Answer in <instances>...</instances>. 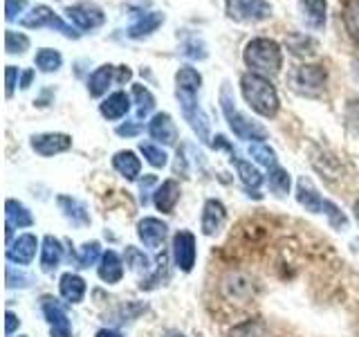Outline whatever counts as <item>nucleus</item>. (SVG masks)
<instances>
[{"label":"nucleus","instance_id":"nucleus-55","mask_svg":"<svg viewBox=\"0 0 359 337\" xmlns=\"http://www.w3.org/2000/svg\"><path fill=\"white\" fill-rule=\"evenodd\" d=\"M357 77H359V63H357Z\"/></svg>","mask_w":359,"mask_h":337},{"label":"nucleus","instance_id":"nucleus-2","mask_svg":"<svg viewBox=\"0 0 359 337\" xmlns=\"http://www.w3.org/2000/svg\"><path fill=\"white\" fill-rule=\"evenodd\" d=\"M241 90H243L247 106H250L254 112H258L261 117H274L278 112V108H280L278 93L267 77L247 72L241 77Z\"/></svg>","mask_w":359,"mask_h":337},{"label":"nucleus","instance_id":"nucleus-10","mask_svg":"<svg viewBox=\"0 0 359 337\" xmlns=\"http://www.w3.org/2000/svg\"><path fill=\"white\" fill-rule=\"evenodd\" d=\"M173 258L182 272H191L196 265V239L187 230H180L173 236Z\"/></svg>","mask_w":359,"mask_h":337},{"label":"nucleus","instance_id":"nucleus-50","mask_svg":"<svg viewBox=\"0 0 359 337\" xmlns=\"http://www.w3.org/2000/svg\"><path fill=\"white\" fill-rule=\"evenodd\" d=\"M130 77H133V72L128 70L126 65H121V67H119V74H117V84H123V81H128Z\"/></svg>","mask_w":359,"mask_h":337},{"label":"nucleus","instance_id":"nucleus-1","mask_svg":"<svg viewBox=\"0 0 359 337\" xmlns=\"http://www.w3.org/2000/svg\"><path fill=\"white\" fill-rule=\"evenodd\" d=\"M243 61L254 74L274 77L283 67V52H280V45L274 39L258 37L245 45Z\"/></svg>","mask_w":359,"mask_h":337},{"label":"nucleus","instance_id":"nucleus-40","mask_svg":"<svg viewBox=\"0 0 359 337\" xmlns=\"http://www.w3.org/2000/svg\"><path fill=\"white\" fill-rule=\"evenodd\" d=\"M126 265H130V270H135V272H149L151 261L137 247H126Z\"/></svg>","mask_w":359,"mask_h":337},{"label":"nucleus","instance_id":"nucleus-49","mask_svg":"<svg viewBox=\"0 0 359 337\" xmlns=\"http://www.w3.org/2000/svg\"><path fill=\"white\" fill-rule=\"evenodd\" d=\"M5 319H7V324H5V333H7V335H11V333H14V331L18 329V326H20V319H18L16 315L11 312V310H7Z\"/></svg>","mask_w":359,"mask_h":337},{"label":"nucleus","instance_id":"nucleus-24","mask_svg":"<svg viewBox=\"0 0 359 337\" xmlns=\"http://www.w3.org/2000/svg\"><path fill=\"white\" fill-rule=\"evenodd\" d=\"M112 166H115V171L121 173L126 180H137L140 171H142V162L140 157L135 155L133 151H119L112 157Z\"/></svg>","mask_w":359,"mask_h":337},{"label":"nucleus","instance_id":"nucleus-34","mask_svg":"<svg viewBox=\"0 0 359 337\" xmlns=\"http://www.w3.org/2000/svg\"><path fill=\"white\" fill-rule=\"evenodd\" d=\"M72 256L76 258L79 267H90V265H95L99 261V256H104V254H101V245L97 241H93V243H86L83 247H79L76 254L70 252V258Z\"/></svg>","mask_w":359,"mask_h":337},{"label":"nucleus","instance_id":"nucleus-36","mask_svg":"<svg viewBox=\"0 0 359 337\" xmlns=\"http://www.w3.org/2000/svg\"><path fill=\"white\" fill-rule=\"evenodd\" d=\"M250 155L254 157L258 164H263L267 168L276 166V153H274L272 146L265 144V142H252L250 144Z\"/></svg>","mask_w":359,"mask_h":337},{"label":"nucleus","instance_id":"nucleus-23","mask_svg":"<svg viewBox=\"0 0 359 337\" xmlns=\"http://www.w3.org/2000/svg\"><path fill=\"white\" fill-rule=\"evenodd\" d=\"M164 20H166V16L162 14V11H149V14L140 16V20L133 22V25L128 27V37L130 39H144V37H149V34H153L157 27L162 25Z\"/></svg>","mask_w":359,"mask_h":337},{"label":"nucleus","instance_id":"nucleus-9","mask_svg":"<svg viewBox=\"0 0 359 337\" xmlns=\"http://www.w3.org/2000/svg\"><path fill=\"white\" fill-rule=\"evenodd\" d=\"M65 16L70 18L79 29H83V32L97 29V27L104 25V20H106L101 7H97L93 3H76V5H70V7L65 9Z\"/></svg>","mask_w":359,"mask_h":337},{"label":"nucleus","instance_id":"nucleus-33","mask_svg":"<svg viewBox=\"0 0 359 337\" xmlns=\"http://www.w3.org/2000/svg\"><path fill=\"white\" fill-rule=\"evenodd\" d=\"M34 63H36V67L43 72H56L61 67V63H63V56L56 50H52V48H43V50L36 52V59H34Z\"/></svg>","mask_w":359,"mask_h":337},{"label":"nucleus","instance_id":"nucleus-4","mask_svg":"<svg viewBox=\"0 0 359 337\" xmlns=\"http://www.w3.org/2000/svg\"><path fill=\"white\" fill-rule=\"evenodd\" d=\"M325 67L323 65H299L290 74V88L303 97H319L325 90Z\"/></svg>","mask_w":359,"mask_h":337},{"label":"nucleus","instance_id":"nucleus-20","mask_svg":"<svg viewBox=\"0 0 359 337\" xmlns=\"http://www.w3.org/2000/svg\"><path fill=\"white\" fill-rule=\"evenodd\" d=\"M297 200L301 207H306L312 213H321L323 211V198L319 196V191L314 189V185L310 183L308 178H299V185H297Z\"/></svg>","mask_w":359,"mask_h":337},{"label":"nucleus","instance_id":"nucleus-51","mask_svg":"<svg viewBox=\"0 0 359 337\" xmlns=\"http://www.w3.org/2000/svg\"><path fill=\"white\" fill-rule=\"evenodd\" d=\"M32 79H34V70L22 72V79H20V88H22V90H27V88H29V84H32Z\"/></svg>","mask_w":359,"mask_h":337},{"label":"nucleus","instance_id":"nucleus-47","mask_svg":"<svg viewBox=\"0 0 359 337\" xmlns=\"http://www.w3.org/2000/svg\"><path fill=\"white\" fill-rule=\"evenodd\" d=\"M142 131L140 124H121V126H117V135H121V138H135Z\"/></svg>","mask_w":359,"mask_h":337},{"label":"nucleus","instance_id":"nucleus-52","mask_svg":"<svg viewBox=\"0 0 359 337\" xmlns=\"http://www.w3.org/2000/svg\"><path fill=\"white\" fill-rule=\"evenodd\" d=\"M97 337H121L117 331H110V329H101L99 333H97Z\"/></svg>","mask_w":359,"mask_h":337},{"label":"nucleus","instance_id":"nucleus-6","mask_svg":"<svg viewBox=\"0 0 359 337\" xmlns=\"http://www.w3.org/2000/svg\"><path fill=\"white\" fill-rule=\"evenodd\" d=\"M227 16L236 22H261L272 16L267 0H224Z\"/></svg>","mask_w":359,"mask_h":337},{"label":"nucleus","instance_id":"nucleus-31","mask_svg":"<svg viewBox=\"0 0 359 337\" xmlns=\"http://www.w3.org/2000/svg\"><path fill=\"white\" fill-rule=\"evenodd\" d=\"M133 97H135V104H137V119H146L151 115V110L155 108V97L151 95V90L142 84L133 86Z\"/></svg>","mask_w":359,"mask_h":337},{"label":"nucleus","instance_id":"nucleus-19","mask_svg":"<svg viewBox=\"0 0 359 337\" xmlns=\"http://www.w3.org/2000/svg\"><path fill=\"white\" fill-rule=\"evenodd\" d=\"M63 261V247L61 241L54 239V236H45L43 247H41V270L43 272H54L56 267Z\"/></svg>","mask_w":359,"mask_h":337},{"label":"nucleus","instance_id":"nucleus-28","mask_svg":"<svg viewBox=\"0 0 359 337\" xmlns=\"http://www.w3.org/2000/svg\"><path fill=\"white\" fill-rule=\"evenodd\" d=\"M59 207L63 209L65 218H70L74 225H88L90 223L88 211L79 200H74L70 196H59Z\"/></svg>","mask_w":359,"mask_h":337},{"label":"nucleus","instance_id":"nucleus-7","mask_svg":"<svg viewBox=\"0 0 359 337\" xmlns=\"http://www.w3.org/2000/svg\"><path fill=\"white\" fill-rule=\"evenodd\" d=\"M20 25L22 27H50V29H56V32H61L63 37L67 39H79L81 37V32H76L74 27H70L63 18H59L54 14V11L50 7H45V5H39V7H34L27 16H22L20 18Z\"/></svg>","mask_w":359,"mask_h":337},{"label":"nucleus","instance_id":"nucleus-37","mask_svg":"<svg viewBox=\"0 0 359 337\" xmlns=\"http://www.w3.org/2000/svg\"><path fill=\"white\" fill-rule=\"evenodd\" d=\"M29 48V39L22 32L7 29L5 32V50L7 54H22Z\"/></svg>","mask_w":359,"mask_h":337},{"label":"nucleus","instance_id":"nucleus-32","mask_svg":"<svg viewBox=\"0 0 359 337\" xmlns=\"http://www.w3.org/2000/svg\"><path fill=\"white\" fill-rule=\"evenodd\" d=\"M344 25L348 37L359 43V0H348L344 7Z\"/></svg>","mask_w":359,"mask_h":337},{"label":"nucleus","instance_id":"nucleus-16","mask_svg":"<svg viewBox=\"0 0 359 337\" xmlns=\"http://www.w3.org/2000/svg\"><path fill=\"white\" fill-rule=\"evenodd\" d=\"M149 133L153 140L162 142V144H175V140H177V128H175L171 115H166V112H157V115L151 119Z\"/></svg>","mask_w":359,"mask_h":337},{"label":"nucleus","instance_id":"nucleus-11","mask_svg":"<svg viewBox=\"0 0 359 337\" xmlns=\"http://www.w3.org/2000/svg\"><path fill=\"white\" fill-rule=\"evenodd\" d=\"M72 146V138L65 133H41L32 138V149L43 157L63 153Z\"/></svg>","mask_w":359,"mask_h":337},{"label":"nucleus","instance_id":"nucleus-13","mask_svg":"<svg viewBox=\"0 0 359 337\" xmlns=\"http://www.w3.org/2000/svg\"><path fill=\"white\" fill-rule=\"evenodd\" d=\"M36 247L39 241L34 234H20L16 241H11L7 247V258L11 263H18V265H27L34 261L36 256Z\"/></svg>","mask_w":359,"mask_h":337},{"label":"nucleus","instance_id":"nucleus-53","mask_svg":"<svg viewBox=\"0 0 359 337\" xmlns=\"http://www.w3.org/2000/svg\"><path fill=\"white\" fill-rule=\"evenodd\" d=\"M162 337H187L184 333H180V331H168V333H164Z\"/></svg>","mask_w":359,"mask_h":337},{"label":"nucleus","instance_id":"nucleus-45","mask_svg":"<svg viewBox=\"0 0 359 337\" xmlns=\"http://www.w3.org/2000/svg\"><path fill=\"white\" fill-rule=\"evenodd\" d=\"M5 84H7L5 95H7V99H9L11 95H14L16 86H18V67H16V65H7V67H5Z\"/></svg>","mask_w":359,"mask_h":337},{"label":"nucleus","instance_id":"nucleus-48","mask_svg":"<svg viewBox=\"0 0 359 337\" xmlns=\"http://www.w3.org/2000/svg\"><path fill=\"white\" fill-rule=\"evenodd\" d=\"M157 183V178L155 176H146L142 183H140V187H142V205H146L149 202V198H146V194H149V189L153 187Z\"/></svg>","mask_w":359,"mask_h":337},{"label":"nucleus","instance_id":"nucleus-30","mask_svg":"<svg viewBox=\"0 0 359 337\" xmlns=\"http://www.w3.org/2000/svg\"><path fill=\"white\" fill-rule=\"evenodd\" d=\"M229 337H269L267 324L263 319H247L229 331Z\"/></svg>","mask_w":359,"mask_h":337},{"label":"nucleus","instance_id":"nucleus-21","mask_svg":"<svg viewBox=\"0 0 359 337\" xmlns=\"http://www.w3.org/2000/svg\"><path fill=\"white\" fill-rule=\"evenodd\" d=\"M99 279L101 281H106V284H117V281H121L123 277V261L119 258L117 252H104V256H101V261H99Z\"/></svg>","mask_w":359,"mask_h":337},{"label":"nucleus","instance_id":"nucleus-35","mask_svg":"<svg viewBox=\"0 0 359 337\" xmlns=\"http://www.w3.org/2000/svg\"><path fill=\"white\" fill-rule=\"evenodd\" d=\"M267 185L276 196H285L290 191V173L280 166H272L267 173Z\"/></svg>","mask_w":359,"mask_h":337},{"label":"nucleus","instance_id":"nucleus-39","mask_svg":"<svg viewBox=\"0 0 359 337\" xmlns=\"http://www.w3.org/2000/svg\"><path fill=\"white\" fill-rule=\"evenodd\" d=\"M140 151L144 153V157L149 160V164H153V166H166V162H168V155L164 153V149L162 146H155V144H151V142H142L140 144Z\"/></svg>","mask_w":359,"mask_h":337},{"label":"nucleus","instance_id":"nucleus-42","mask_svg":"<svg viewBox=\"0 0 359 337\" xmlns=\"http://www.w3.org/2000/svg\"><path fill=\"white\" fill-rule=\"evenodd\" d=\"M323 211H325V216L330 218L332 227H346L348 218L344 216V213H341L339 209H337V205H332V202L325 200V202H323Z\"/></svg>","mask_w":359,"mask_h":337},{"label":"nucleus","instance_id":"nucleus-43","mask_svg":"<svg viewBox=\"0 0 359 337\" xmlns=\"http://www.w3.org/2000/svg\"><path fill=\"white\" fill-rule=\"evenodd\" d=\"M346 121H348V126H351L359 135V99L348 101V106H346Z\"/></svg>","mask_w":359,"mask_h":337},{"label":"nucleus","instance_id":"nucleus-3","mask_svg":"<svg viewBox=\"0 0 359 337\" xmlns=\"http://www.w3.org/2000/svg\"><path fill=\"white\" fill-rule=\"evenodd\" d=\"M220 104H222V112L224 117L229 121V128L233 131V135H238L241 140H252V142H263L267 138V131L261 124L252 121L247 115L236 108V101L229 93L227 84L222 86V93H220Z\"/></svg>","mask_w":359,"mask_h":337},{"label":"nucleus","instance_id":"nucleus-44","mask_svg":"<svg viewBox=\"0 0 359 337\" xmlns=\"http://www.w3.org/2000/svg\"><path fill=\"white\" fill-rule=\"evenodd\" d=\"M27 7V0H5V18L16 20L18 14H22Z\"/></svg>","mask_w":359,"mask_h":337},{"label":"nucleus","instance_id":"nucleus-18","mask_svg":"<svg viewBox=\"0 0 359 337\" xmlns=\"http://www.w3.org/2000/svg\"><path fill=\"white\" fill-rule=\"evenodd\" d=\"M301 18L310 29H321L325 25V0H299Z\"/></svg>","mask_w":359,"mask_h":337},{"label":"nucleus","instance_id":"nucleus-15","mask_svg":"<svg viewBox=\"0 0 359 337\" xmlns=\"http://www.w3.org/2000/svg\"><path fill=\"white\" fill-rule=\"evenodd\" d=\"M128 110H130V97L123 93V90H117V93L108 95V99H104L99 104V112L110 121L126 117Z\"/></svg>","mask_w":359,"mask_h":337},{"label":"nucleus","instance_id":"nucleus-29","mask_svg":"<svg viewBox=\"0 0 359 337\" xmlns=\"http://www.w3.org/2000/svg\"><path fill=\"white\" fill-rule=\"evenodd\" d=\"M233 160V164H236V171H238V176H241V180H243V185L247 187V189H258L261 187V183H263V176H261V171H258L256 166H252V162H247V160H241V157H231Z\"/></svg>","mask_w":359,"mask_h":337},{"label":"nucleus","instance_id":"nucleus-14","mask_svg":"<svg viewBox=\"0 0 359 337\" xmlns=\"http://www.w3.org/2000/svg\"><path fill=\"white\" fill-rule=\"evenodd\" d=\"M137 236L146 247H160L168 236V225L157 218H144L137 223Z\"/></svg>","mask_w":359,"mask_h":337},{"label":"nucleus","instance_id":"nucleus-8","mask_svg":"<svg viewBox=\"0 0 359 337\" xmlns=\"http://www.w3.org/2000/svg\"><path fill=\"white\" fill-rule=\"evenodd\" d=\"M41 310L45 315V319L50 324V333L52 337H72V329H70V319H67V312L54 297L45 295L41 299Z\"/></svg>","mask_w":359,"mask_h":337},{"label":"nucleus","instance_id":"nucleus-22","mask_svg":"<svg viewBox=\"0 0 359 337\" xmlns=\"http://www.w3.org/2000/svg\"><path fill=\"white\" fill-rule=\"evenodd\" d=\"M112 74H115V65L106 63V65L97 67V70L90 74V79H88V93H90V97L106 95L110 84H112Z\"/></svg>","mask_w":359,"mask_h":337},{"label":"nucleus","instance_id":"nucleus-17","mask_svg":"<svg viewBox=\"0 0 359 337\" xmlns=\"http://www.w3.org/2000/svg\"><path fill=\"white\" fill-rule=\"evenodd\" d=\"M177 200H180V185L175 183V180H164V183L157 187L155 194H153L155 207L160 209L162 213H173Z\"/></svg>","mask_w":359,"mask_h":337},{"label":"nucleus","instance_id":"nucleus-5","mask_svg":"<svg viewBox=\"0 0 359 337\" xmlns=\"http://www.w3.org/2000/svg\"><path fill=\"white\" fill-rule=\"evenodd\" d=\"M175 97L180 101V108H182V115L189 121V126L194 128V133L198 135L200 142H209V117L207 112L202 110V106L198 104L196 93H184V90H175Z\"/></svg>","mask_w":359,"mask_h":337},{"label":"nucleus","instance_id":"nucleus-46","mask_svg":"<svg viewBox=\"0 0 359 337\" xmlns=\"http://www.w3.org/2000/svg\"><path fill=\"white\" fill-rule=\"evenodd\" d=\"M184 54L191 56V59H205V56H207V50H205V45H202L198 39H191V41L184 45Z\"/></svg>","mask_w":359,"mask_h":337},{"label":"nucleus","instance_id":"nucleus-26","mask_svg":"<svg viewBox=\"0 0 359 337\" xmlns=\"http://www.w3.org/2000/svg\"><path fill=\"white\" fill-rule=\"evenodd\" d=\"M5 216H7V223L11 225V227H32L34 225V218H32V213L27 211L25 205H20L18 200L14 198H9L5 202Z\"/></svg>","mask_w":359,"mask_h":337},{"label":"nucleus","instance_id":"nucleus-54","mask_svg":"<svg viewBox=\"0 0 359 337\" xmlns=\"http://www.w3.org/2000/svg\"><path fill=\"white\" fill-rule=\"evenodd\" d=\"M355 218H357V223H359V200L355 202Z\"/></svg>","mask_w":359,"mask_h":337},{"label":"nucleus","instance_id":"nucleus-12","mask_svg":"<svg viewBox=\"0 0 359 337\" xmlns=\"http://www.w3.org/2000/svg\"><path fill=\"white\" fill-rule=\"evenodd\" d=\"M224 220H227V209H224V205L216 198H209L205 202V207H202V218H200L202 234L216 236L222 230Z\"/></svg>","mask_w":359,"mask_h":337},{"label":"nucleus","instance_id":"nucleus-56","mask_svg":"<svg viewBox=\"0 0 359 337\" xmlns=\"http://www.w3.org/2000/svg\"><path fill=\"white\" fill-rule=\"evenodd\" d=\"M18 337H27V335H18Z\"/></svg>","mask_w":359,"mask_h":337},{"label":"nucleus","instance_id":"nucleus-27","mask_svg":"<svg viewBox=\"0 0 359 337\" xmlns=\"http://www.w3.org/2000/svg\"><path fill=\"white\" fill-rule=\"evenodd\" d=\"M175 84L177 90H184V93H198L202 86V74L191 65H182L175 72Z\"/></svg>","mask_w":359,"mask_h":337},{"label":"nucleus","instance_id":"nucleus-25","mask_svg":"<svg viewBox=\"0 0 359 337\" xmlns=\"http://www.w3.org/2000/svg\"><path fill=\"white\" fill-rule=\"evenodd\" d=\"M59 290H61V297L65 301H70V303H79L83 299L86 295V281L79 277V275H72V272H67L61 277L59 281Z\"/></svg>","mask_w":359,"mask_h":337},{"label":"nucleus","instance_id":"nucleus-41","mask_svg":"<svg viewBox=\"0 0 359 337\" xmlns=\"http://www.w3.org/2000/svg\"><path fill=\"white\" fill-rule=\"evenodd\" d=\"M5 277H7V288H27L32 284V277L25 275V272H20V270L16 272L14 265H7Z\"/></svg>","mask_w":359,"mask_h":337},{"label":"nucleus","instance_id":"nucleus-38","mask_svg":"<svg viewBox=\"0 0 359 337\" xmlns=\"http://www.w3.org/2000/svg\"><path fill=\"white\" fill-rule=\"evenodd\" d=\"M166 263H168V254L162 250L160 254H157V265H160V267H157L155 277H151L149 281H142L140 288H142V290H153V288H157V286L162 284V279L166 281V279H168V270H166Z\"/></svg>","mask_w":359,"mask_h":337}]
</instances>
